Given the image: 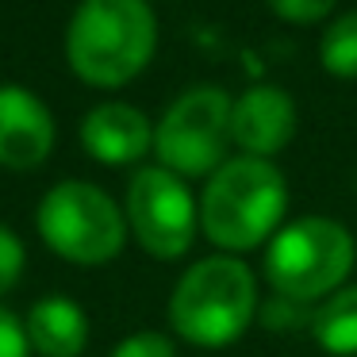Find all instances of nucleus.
Wrapping results in <instances>:
<instances>
[{"label":"nucleus","mask_w":357,"mask_h":357,"mask_svg":"<svg viewBox=\"0 0 357 357\" xmlns=\"http://www.w3.org/2000/svg\"><path fill=\"white\" fill-rule=\"evenodd\" d=\"M288 181L269 158H227L200 196V231L227 254H246L284 227Z\"/></svg>","instance_id":"f257e3e1"},{"label":"nucleus","mask_w":357,"mask_h":357,"mask_svg":"<svg viewBox=\"0 0 357 357\" xmlns=\"http://www.w3.org/2000/svg\"><path fill=\"white\" fill-rule=\"evenodd\" d=\"M257 315V280L242 257L215 254L188 265L169 296V326L200 349H223Z\"/></svg>","instance_id":"7ed1b4c3"},{"label":"nucleus","mask_w":357,"mask_h":357,"mask_svg":"<svg viewBox=\"0 0 357 357\" xmlns=\"http://www.w3.org/2000/svg\"><path fill=\"white\" fill-rule=\"evenodd\" d=\"M54 150V119L47 104L20 85H0V165L35 169Z\"/></svg>","instance_id":"1a4fd4ad"},{"label":"nucleus","mask_w":357,"mask_h":357,"mask_svg":"<svg viewBox=\"0 0 357 357\" xmlns=\"http://www.w3.org/2000/svg\"><path fill=\"white\" fill-rule=\"evenodd\" d=\"M158 47V24L146 0H81L66 31V58L93 89L135 81Z\"/></svg>","instance_id":"f03ea898"},{"label":"nucleus","mask_w":357,"mask_h":357,"mask_svg":"<svg viewBox=\"0 0 357 357\" xmlns=\"http://www.w3.org/2000/svg\"><path fill=\"white\" fill-rule=\"evenodd\" d=\"M81 146L104 165H131L154 150V127L131 104H100L81 123Z\"/></svg>","instance_id":"9d476101"},{"label":"nucleus","mask_w":357,"mask_h":357,"mask_svg":"<svg viewBox=\"0 0 357 357\" xmlns=\"http://www.w3.org/2000/svg\"><path fill=\"white\" fill-rule=\"evenodd\" d=\"M311 319H315V307L300 300H288V296H273L261 307V323L269 331H300V326L311 331Z\"/></svg>","instance_id":"4468645a"},{"label":"nucleus","mask_w":357,"mask_h":357,"mask_svg":"<svg viewBox=\"0 0 357 357\" xmlns=\"http://www.w3.org/2000/svg\"><path fill=\"white\" fill-rule=\"evenodd\" d=\"M35 223L43 242L73 265H104L127 242V219L119 204L89 181L54 185L43 196Z\"/></svg>","instance_id":"39448f33"},{"label":"nucleus","mask_w":357,"mask_h":357,"mask_svg":"<svg viewBox=\"0 0 357 357\" xmlns=\"http://www.w3.org/2000/svg\"><path fill=\"white\" fill-rule=\"evenodd\" d=\"M231 96L215 85H196L169 104L154 127V154L177 177H211L227 162Z\"/></svg>","instance_id":"423d86ee"},{"label":"nucleus","mask_w":357,"mask_h":357,"mask_svg":"<svg viewBox=\"0 0 357 357\" xmlns=\"http://www.w3.org/2000/svg\"><path fill=\"white\" fill-rule=\"evenodd\" d=\"M296 135V104L277 85H254L231 104V142L250 158H273Z\"/></svg>","instance_id":"6e6552de"},{"label":"nucleus","mask_w":357,"mask_h":357,"mask_svg":"<svg viewBox=\"0 0 357 357\" xmlns=\"http://www.w3.org/2000/svg\"><path fill=\"white\" fill-rule=\"evenodd\" d=\"M354 234L326 215H303L284 223L265 250V280L277 296L319 303L346 284L354 269Z\"/></svg>","instance_id":"20e7f679"},{"label":"nucleus","mask_w":357,"mask_h":357,"mask_svg":"<svg viewBox=\"0 0 357 357\" xmlns=\"http://www.w3.org/2000/svg\"><path fill=\"white\" fill-rule=\"evenodd\" d=\"M319 62L331 77L354 81L357 77V12H346L338 16L331 27L323 31V43H319Z\"/></svg>","instance_id":"ddd939ff"},{"label":"nucleus","mask_w":357,"mask_h":357,"mask_svg":"<svg viewBox=\"0 0 357 357\" xmlns=\"http://www.w3.org/2000/svg\"><path fill=\"white\" fill-rule=\"evenodd\" d=\"M31 354V342L27 331L8 307H0V357H27Z\"/></svg>","instance_id":"a211bd4d"},{"label":"nucleus","mask_w":357,"mask_h":357,"mask_svg":"<svg viewBox=\"0 0 357 357\" xmlns=\"http://www.w3.org/2000/svg\"><path fill=\"white\" fill-rule=\"evenodd\" d=\"M24 277V242L16 238V231L0 223V292L20 284Z\"/></svg>","instance_id":"2eb2a0df"},{"label":"nucleus","mask_w":357,"mask_h":357,"mask_svg":"<svg viewBox=\"0 0 357 357\" xmlns=\"http://www.w3.org/2000/svg\"><path fill=\"white\" fill-rule=\"evenodd\" d=\"M315 342L334 357H357V284L331 292L311 319Z\"/></svg>","instance_id":"f8f14e48"},{"label":"nucleus","mask_w":357,"mask_h":357,"mask_svg":"<svg viewBox=\"0 0 357 357\" xmlns=\"http://www.w3.org/2000/svg\"><path fill=\"white\" fill-rule=\"evenodd\" d=\"M334 4H338V0H269V8L277 12L280 20H288V24H315V20H323Z\"/></svg>","instance_id":"f3484780"},{"label":"nucleus","mask_w":357,"mask_h":357,"mask_svg":"<svg viewBox=\"0 0 357 357\" xmlns=\"http://www.w3.org/2000/svg\"><path fill=\"white\" fill-rule=\"evenodd\" d=\"M127 227L135 231L139 246L158 261L185 257L200 227V208L185 177L162 165H146L135 173L127 185Z\"/></svg>","instance_id":"0eeeda50"},{"label":"nucleus","mask_w":357,"mask_h":357,"mask_svg":"<svg viewBox=\"0 0 357 357\" xmlns=\"http://www.w3.org/2000/svg\"><path fill=\"white\" fill-rule=\"evenodd\" d=\"M112 357H177V354H173V342L165 338V334L139 331V334L119 342V346L112 349Z\"/></svg>","instance_id":"dca6fc26"},{"label":"nucleus","mask_w":357,"mask_h":357,"mask_svg":"<svg viewBox=\"0 0 357 357\" xmlns=\"http://www.w3.org/2000/svg\"><path fill=\"white\" fill-rule=\"evenodd\" d=\"M31 349H39L43 357H77L89 342V319L66 296H47L31 307L24 323Z\"/></svg>","instance_id":"9b49d317"}]
</instances>
